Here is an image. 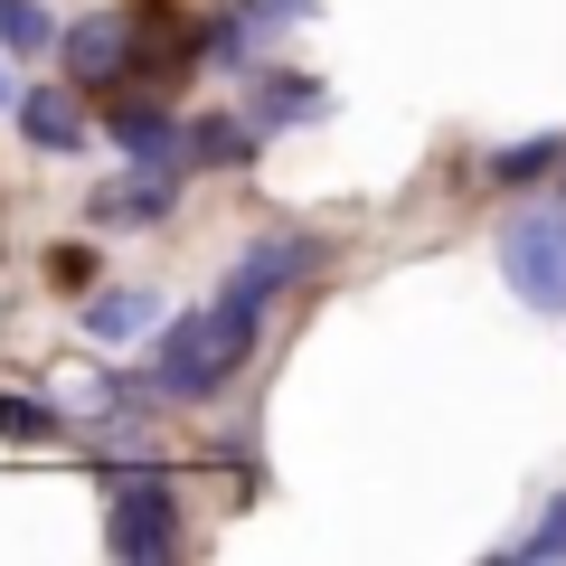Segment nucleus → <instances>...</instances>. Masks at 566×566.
<instances>
[{
	"label": "nucleus",
	"mask_w": 566,
	"mask_h": 566,
	"mask_svg": "<svg viewBox=\"0 0 566 566\" xmlns=\"http://www.w3.org/2000/svg\"><path fill=\"white\" fill-rule=\"evenodd\" d=\"M255 331H264V303H245V293H218L208 312L170 322L161 349H151V359H161V368H151V397H180V406L218 397V387L255 359Z\"/></svg>",
	"instance_id": "f257e3e1"
},
{
	"label": "nucleus",
	"mask_w": 566,
	"mask_h": 566,
	"mask_svg": "<svg viewBox=\"0 0 566 566\" xmlns=\"http://www.w3.org/2000/svg\"><path fill=\"white\" fill-rule=\"evenodd\" d=\"M180 538H189L180 491H170L151 463H114L104 472V547H114V557H180Z\"/></svg>",
	"instance_id": "f03ea898"
},
{
	"label": "nucleus",
	"mask_w": 566,
	"mask_h": 566,
	"mask_svg": "<svg viewBox=\"0 0 566 566\" xmlns=\"http://www.w3.org/2000/svg\"><path fill=\"white\" fill-rule=\"evenodd\" d=\"M501 283L528 312H566V199H538V208L501 218Z\"/></svg>",
	"instance_id": "7ed1b4c3"
},
{
	"label": "nucleus",
	"mask_w": 566,
	"mask_h": 566,
	"mask_svg": "<svg viewBox=\"0 0 566 566\" xmlns=\"http://www.w3.org/2000/svg\"><path fill=\"white\" fill-rule=\"evenodd\" d=\"M123 20H133V85H123V95H161L170 76L208 66V57H199V29H189L180 0H133Z\"/></svg>",
	"instance_id": "20e7f679"
},
{
	"label": "nucleus",
	"mask_w": 566,
	"mask_h": 566,
	"mask_svg": "<svg viewBox=\"0 0 566 566\" xmlns=\"http://www.w3.org/2000/svg\"><path fill=\"white\" fill-rule=\"evenodd\" d=\"M57 57H66V76H76L85 95H123V85H133V20H123V10H95V20H76L57 39Z\"/></svg>",
	"instance_id": "39448f33"
},
{
	"label": "nucleus",
	"mask_w": 566,
	"mask_h": 566,
	"mask_svg": "<svg viewBox=\"0 0 566 566\" xmlns=\"http://www.w3.org/2000/svg\"><path fill=\"white\" fill-rule=\"evenodd\" d=\"M170 199H180V170L133 161V180H104L95 199H85V227H104V237H133V227H161Z\"/></svg>",
	"instance_id": "423d86ee"
},
{
	"label": "nucleus",
	"mask_w": 566,
	"mask_h": 566,
	"mask_svg": "<svg viewBox=\"0 0 566 566\" xmlns=\"http://www.w3.org/2000/svg\"><path fill=\"white\" fill-rule=\"evenodd\" d=\"M303 274H322V237H255V245L237 255V274H227V293L274 303V293H293Z\"/></svg>",
	"instance_id": "0eeeda50"
},
{
	"label": "nucleus",
	"mask_w": 566,
	"mask_h": 566,
	"mask_svg": "<svg viewBox=\"0 0 566 566\" xmlns=\"http://www.w3.org/2000/svg\"><path fill=\"white\" fill-rule=\"evenodd\" d=\"M104 133H114V151H123V161H151V170H189V123H170V114H161L151 95H123Z\"/></svg>",
	"instance_id": "6e6552de"
},
{
	"label": "nucleus",
	"mask_w": 566,
	"mask_h": 566,
	"mask_svg": "<svg viewBox=\"0 0 566 566\" xmlns=\"http://www.w3.org/2000/svg\"><path fill=\"white\" fill-rule=\"evenodd\" d=\"M10 123H20L29 151H85V85H29L20 104H10Z\"/></svg>",
	"instance_id": "1a4fd4ad"
},
{
	"label": "nucleus",
	"mask_w": 566,
	"mask_h": 566,
	"mask_svg": "<svg viewBox=\"0 0 566 566\" xmlns=\"http://www.w3.org/2000/svg\"><path fill=\"white\" fill-rule=\"evenodd\" d=\"M264 151V123H237V114H199L189 123V170H245Z\"/></svg>",
	"instance_id": "9d476101"
},
{
	"label": "nucleus",
	"mask_w": 566,
	"mask_h": 566,
	"mask_svg": "<svg viewBox=\"0 0 566 566\" xmlns=\"http://www.w3.org/2000/svg\"><path fill=\"white\" fill-rule=\"evenodd\" d=\"M322 114V85L312 76H283V66H255V123L283 133V123H312Z\"/></svg>",
	"instance_id": "9b49d317"
},
{
	"label": "nucleus",
	"mask_w": 566,
	"mask_h": 566,
	"mask_svg": "<svg viewBox=\"0 0 566 566\" xmlns=\"http://www.w3.org/2000/svg\"><path fill=\"white\" fill-rule=\"evenodd\" d=\"M161 322V303H151V293H85V340H133V331H151Z\"/></svg>",
	"instance_id": "f8f14e48"
},
{
	"label": "nucleus",
	"mask_w": 566,
	"mask_h": 566,
	"mask_svg": "<svg viewBox=\"0 0 566 566\" xmlns=\"http://www.w3.org/2000/svg\"><path fill=\"white\" fill-rule=\"evenodd\" d=\"M566 161V133H538V142H510V151H491V189H528L547 180V170Z\"/></svg>",
	"instance_id": "ddd939ff"
},
{
	"label": "nucleus",
	"mask_w": 566,
	"mask_h": 566,
	"mask_svg": "<svg viewBox=\"0 0 566 566\" xmlns=\"http://www.w3.org/2000/svg\"><path fill=\"white\" fill-rule=\"evenodd\" d=\"M66 29H57V10L48 0H0V48H20V57H48Z\"/></svg>",
	"instance_id": "4468645a"
},
{
	"label": "nucleus",
	"mask_w": 566,
	"mask_h": 566,
	"mask_svg": "<svg viewBox=\"0 0 566 566\" xmlns=\"http://www.w3.org/2000/svg\"><path fill=\"white\" fill-rule=\"evenodd\" d=\"M510 557H566V491L538 510V528H520V538H510Z\"/></svg>",
	"instance_id": "2eb2a0df"
},
{
	"label": "nucleus",
	"mask_w": 566,
	"mask_h": 566,
	"mask_svg": "<svg viewBox=\"0 0 566 566\" xmlns=\"http://www.w3.org/2000/svg\"><path fill=\"white\" fill-rule=\"evenodd\" d=\"M39 434H57V416L29 397H0V444H39Z\"/></svg>",
	"instance_id": "dca6fc26"
},
{
	"label": "nucleus",
	"mask_w": 566,
	"mask_h": 566,
	"mask_svg": "<svg viewBox=\"0 0 566 566\" xmlns=\"http://www.w3.org/2000/svg\"><path fill=\"white\" fill-rule=\"evenodd\" d=\"M48 264H57V283H66V293H85V283H95V264H85L76 245H66V255H48Z\"/></svg>",
	"instance_id": "f3484780"
},
{
	"label": "nucleus",
	"mask_w": 566,
	"mask_h": 566,
	"mask_svg": "<svg viewBox=\"0 0 566 566\" xmlns=\"http://www.w3.org/2000/svg\"><path fill=\"white\" fill-rule=\"evenodd\" d=\"M0 104H20V95H10V76H0Z\"/></svg>",
	"instance_id": "a211bd4d"
}]
</instances>
